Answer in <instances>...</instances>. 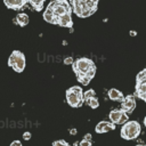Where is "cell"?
Segmentation results:
<instances>
[{"label":"cell","instance_id":"21","mask_svg":"<svg viewBox=\"0 0 146 146\" xmlns=\"http://www.w3.org/2000/svg\"><path fill=\"white\" fill-rule=\"evenodd\" d=\"M91 141L89 140H86V139H82L80 143H79V146H91Z\"/></svg>","mask_w":146,"mask_h":146},{"label":"cell","instance_id":"4","mask_svg":"<svg viewBox=\"0 0 146 146\" xmlns=\"http://www.w3.org/2000/svg\"><path fill=\"white\" fill-rule=\"evenodd\" d=\"M47 8L51 9L54 15L57 17L64 15V14H72V7L67 0H52L49 2Z\"/></svg>","mask_w":146,"mask_h":146},{"label":"cell","instance_id":"7","mask_svg":"<svg viewBox=\"0 0 146 146\" xmlns=\"http://www.w3.org/2000/svg\"><path fill=\"white\" fill-rule=\"evenodd\" d=\"M108 117L110 121L114 124H124L127 121H129L128 114L122 110H112L108 114Z\"/></svg>","mask_w":146,"mask_h":146},{"label":"cell","instance_id":"19","mask_svg":"<svg viewBox=\"0 0 146 146\" xmlns=\"http://www.w3.org/2000/svg\"><path fill=\"white\" fill-rule=\"evenodd\" d=\"M52 146H70L65 140H56L52 143Z\"/></svg>","mask_w":146,"mask_h":146},{"label":"cell","instance_id":"5","mask_svg":"<svg viewBox=\"0 0 146 146\" xmlns=\"http://www.w3.org/2000/svg\"><path fill=\"white\" fill-rule=\"evenodd\" d=\"M25 64H26V62H25V56H24V54H23L22 51H19V50H14V51L10 54V56H9V58H8V65H9L15 72L22 73V72L24 71V68H25Z\"/></svg>","mask_w":146,"mask_h":146},{"label":"cell","instance_id":"26","mask_svg":"<svg viewBox=\"0 0 146 146\" xmlns=\"http://www.w3.org/2000/svg\"><path fill=\"white\" fill-rule=\"evenodd\" d=\"M136 146H146V145H145V144H137Z\"/></svg>","mask_w":146,"mask_h":146},{"label":"cell","instance_id":"27","mask_svg":"<svg viewBox=\"0 0 146 146\" xmlns=\"http://www.w3.org/2000/svg\"><path fill=\"white\" fill-rule=\"evenodd\" d=\"M144 125H145V127H146V116H145V117H144Z\"/></svg>","mask_w":146,"mask_h":146},{"label":"cell","instance_id":"20","mask_svg":"<svg viewBox=\"0 0 146 146\" xmlns=\"http://www.w3.org/2000/svg\"><path fill=\"white\" fill-rule=\"evenodd\" d=\"M73 63H74L73 57L68 56V57H65V58H64V64H65V65H72Z\"/></svg>","mask_w":146,"mask_h":146},{"label":"cell","instance_id":"15","mask_svg":"<svg viewBox=\"0 0 146 146\" xmlns=\"http://www.w3.org/2000/svg\"><path fill=\"white\" fill-rule=\"evenodd\" d=\"M44 1H46V0H29L30 5H31L36 11H40V10L43 9V2H44Z\"/></svg>","mask_w":146,"mask_h":146},{"label":"cell","instance_id":"22","mask_svg":"<svg viewBox=\"0 0 146 146\" xmlns=\"http://www.w3.org/2000/svg\"><path fill=\"white\" fill-rule=\"evenodd\" d=\"M23 138H24L25 140H29V139H31V132H29V131L24 132V133H23Z\"/></svg>","mask_w":146,"mask_h":146},{"label":"cell","instance_id":"8","mask_svg":"<svg viewBox=\"0 0 146 146\" xmlns=\"http://www.w3.org/2000/svg\"><path fill=\"white\" fill-rule=\"evenodd\" d=\"M137 104H136V98L135 95H127L124 96L123 100L121 102V110L123 112H125L127 114H130L133 112V110L136 108Z\"/></svg>","mask_w":146,"mask_h":146},{"label":"cell","instance_id":"24","mask_svg":"<svg viewBox=\"0 0 146 146\" xmlns=\"http://www.w3.org/2000/svg\"><path fill=\"white\" fill-rule=\"evenodd\" d=\"M83 139H86V140H89V141H91V135L90 133H86L84 135V138Z\"/></svg>","mask_w":146,"mask_h":146},{"label":"cell","instance_id":"2","mask_svg":"<svg viewBox=\"0 0 146 146\" xmlns=\"http://www.w3.org/2000/svg\"><path fill=\"white\" fill-rule=\"evenodd\" d=\"M140 124L138 121H127L124 124H122L121 128V137L123 139L127 140H131V139H136L139 135H140Z\"/></svg>","mask_w":146,"mask_h":146},{"label":"cell","instance_id":"9","mask_svg":"<svg viewBox=\"0 0 146 146\" xmlns=\"http://www.w3.org/2000/svg\"><path fill=\"white\" fill-rule=\"evenodd\" d=\"M114 129H115V124L112 123L111 121H100L97 123V125L95 128L97 133H105V132H108Z\"/></svg>","mask_w":146,"mask_h":146},{"label":"cell","instance_id":"6","mask_svg":"<svg viewBox=\"0 0 146 146\" xmlns=\"http://www.w3.org/2000/svg\"><path fill=\"white\" fill-rule=\"evenodd\" d=\"M135 97H138L146 103V67L141 70L136 76Z\"/></svg>","mask_w":146,"mask_h":146},{"label":"cell","instance_id":"12","mask_svg":"<svg viewBox=\"0 0 146 146\" xmlns=\"http://www.w3.org/2000/svg\"><path fill=\"white\" fill-rule=\"evenodd\" d=\"M107 95H108V98L111 100H115V102H122L123 98H124L123 94L119 89H115V88L110 89L108 92H107Z\"/></svg>","mask_w":146,"mask_h":146},{"label":"cell","instance_id":"13","mask_svg":"<svg viewBox=\"0 0 146 146\" xmlns=\"http://www.w3.org/2000/svg\"><path fill=\"white\" fill-rule=\"evenodd\" d=\"M29 22H30V18H29L27 14H25V13L18 14L16 16V18H15V23L17 25H19V26H26L29 24Z\"/></svg>","mask_w":146,"mask_h":146},{"label":"cell","instance_id":"14","mask_svg":"<svg viewBox=\"0 0 146 146\" xmlns=\"http://www.w3.org/2000/svg\"><path fill=\"white\" fill-rule=\"evenodd\" d=\"M43 19L50 24H57V18L49 8H46V10L43 11Z\"/></svg>","mask_w":146,"mask_h":146},{"label":"cell","instance_id":"16","mask_svg":"<svg viewBox=\"0 0 146 146\" xmlns=\"http://www.w3.org/2000/svg\"><path fill=\"white\" fill-rule=\"evenodd\" d=\"M91 108H97L99 106V102H98V98L95 96V97H91V98H88L84 100Z\"/></svg>","mask_w":146,"mask_h":146},{"label":"cell","instance_id":"1","mask_svg":"<svg viewBox=\"0 0 146 146\" xmlns=\"http://www.w3.org/2000/svg\"><path fill=\"white\" fill-rule=\"evenodd\" d=\"M73 72L76 76H87L89 79H92L96 74V65L95 63L87 57H81L74 60L72 64Z\"/></svg>","mask_w":146,"mask_h":146},{"label":"cell","instance_id":"23","mask_svg":"<svg viewBox=\"0 0 146 146\" xmlns=\"http://www.w3.org/2000/svg\"><path fill=\"white\" fill-rule=\"evenodd\" d=\"M10 146H22V143L19 140H14V141H11Z\"/></svg>","mask_w":146,"mask_h":146},{"label":"cell","instance_id":"11","mask_svg":"<svg viewBox=\"0 0 146 146\" xmlns=\"http://www.w3.org/2000/svg\"><path fill=\"white\" fill-rule=\"evenodd\" d=\"M72 14H64L59 17H57V25L63 27H72L73 21H72Z\"/></svg>","mask_w":146,"mask_h":146},{"label":"cell","instance_id":"17","mask_svg":"<svg viewBox=\"0 0 146 146\" xmlns=\"http://www.w3.org/2000/svg\"><path fill=\"white\" fill-rule=\"evenodd\" d=\"M96 96V92H95V90L94 89H89V90H87V91H84L83 92V99L86 100V99H88V98H91V97H95Z\"/></svg>","mask_w":146,"mask_h":146},{"label":"cell","instance_id":"3","mask_svg":"<svg viewBox=\"0 0 146 146\" xmlns=\"http://www.w3.org/2000/svg\"><path fill=\"white\" fill-rule=\"evenodd\" d=\"M66 100L70 106L79 107L84 103L83 90L80 86H73L66 90Z\"/></svg>","mask_w":146,"mask_h":146},{"label":"cell","instance_id":"25","mask_svg":"<svg viewBox=\"0 0 146 146\" xmlns=\"http://www.w3.org/2000/svg\"><path fill=\"white\" fill-rule=\"evenodd\" d=\"M70 133H71V135H75V133H76V129H74V128L71 129V130H70Z\"/></svg>","mask_w":146,"mask_h":146},{"label":"cell","instance_id":"10","mask_svg":"<svg viewBox=\"0 0 146 146\" xmlns=\"http://www.w3.org/2000/svg\"><path fill=\"white\" fill-rule=\"evenodd\" d=\"M6 7H8L9 9H22L27 2L29 0H3Z\"/></svg>","mask_w":146,"mask_h":146},{"label":"cell","instance_id":"18","mask_svg":"<svg viewBox=\"0 0 146 146\" xmlns=\"http://www.w3.org/2000/svg\"><path fill=\"white\" fill-rule=\"evenodd\" d=\"M76 79H78V81H79L82 86H88L89 82L91 81V79H89V78H87V76H76Z\"/></svg>","mask_w":146,"mask_h":146}]
</instances>
